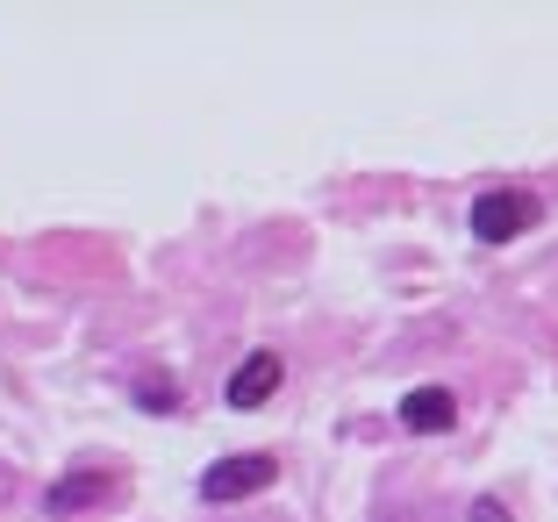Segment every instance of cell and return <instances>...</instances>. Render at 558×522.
<instances>
[{
  "label": "cell",
  "instance_id": "6da1fadb",
  "mask_svg": "<svg viewBox=\"0 0 558 522\" xmlns=\"http://www.w3.org/2000/svg\"><path fill=\"white\" fill-rule=\"evenodd\" d=\"M279 479V458L272 451H236V458H215L208 473H201V501H251V494H265Z\"/></svg>",
  "mask_w": 558,
  "mask_h": 522
},
{
  "label": "cell",
  "instance_id": "7a4b0ae2",
  "mask_svg": "<svg viewBox=\"0 0 558 522\" xmlns=\"http://www.w3.org/2000/svg\"><path fill=\"white\" fill-rule=\"evenodd\" d=\"M537 222H544L537 194H515V186H494V194L473 201V236L480 244H515V236L537 229Z\"/></svg>",
  "mask_w": 558,
  "mask_h": 522
},
{
  "label": "cell",
  "instance_id": "3957f363",
  "mask_svg": "<svg viewBox=\"0 0 558 522\" xmlns=\"http://www.w3.org/2000/svg\"><path fill=\"white\" fill-rule=\"evenodd\" d=\"M459 423V393L451 387H415L401 393V429H415V437H437V429Z\"/></svg>",
  "mask_w": 558,
  "mask_h": 522
},
{
  "label": "cell",
  "instance_id": "277c9868",
  "mask_svg": "<svg viewBox=\"0 0 558 522\" xmlns=\"http://www.w3.org/2000/svg\"><path fill=\"white\" fill-rule=\"evenodd\" d=\"M272 387H279V351H251L230 373V393H222V401H230V409H265Z\"/></svg>",
  "mask_w": 558,
  "mask_h": 522
},
{
  "label": "cell",
  "instance_id": "5b68a950",
  "mask_svg": "<svg viewBox=\"0 0 558 522\" xmlns=\"http://www.w3.org/2000/svg\"><path fill=\"white\" fill-rule=\"evenodd\" d=\"M108 494H116V479H108V473H65L58 487H50V508H58V515H80V508L108 501Z\"/></svg>",
  "mask_w": 558,
  "mask_h": 522
},
{
  "label": "cell",
  "instance_id": "8992f818",
  "mask_svg": "<svg viewBox=\"0 0 558 522\" xmlns=\"http://www.w3.org/2000/svg\"><path fill=\"white\" fill-rule=\"evenodd\" d=\"M136 409H144V415H165V409H180V387H172L165 373H144V379H136Z\"/></svg>",
  "mask_w": 558,
  "mask_h": 522
},
{
  "label": "cell",
  "instance_id": "52a82bcc",
  "mask_svg": "<svg viewBox=\"0 0 558 522\" xmlns=\"http://www.w3.org/2000/svg\"><path fill=\"white\" fill-rule=\"evenodd\" d=\"M473 522H509V508L501 501H473Z\"/></svg>",
  "mask_w": 558,
  "mask_h": 522
}]
</instances>
